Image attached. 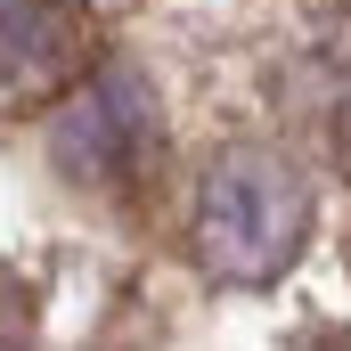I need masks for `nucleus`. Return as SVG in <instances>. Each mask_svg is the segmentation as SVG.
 <instances>
[{
    "instance_id": "f257e3e1",
    "label": "nucleus",
    "mask_w": 351,
    "mask_h": 351,
    "mask_svg": "<svg viewBox=\"0 0 351 351\" xmlns=\"http://www.w3.org/2000/svg\"><path fill=\"white\" fill-rule=\"evenodd\" d=\"M311 237V180L278 147H229L213 156L188 204V245L196 262L229 286H269Z\"/></svg>"
},
{
    "instance_id": "f03ea898",
    "label": "nucleus",
    "mask_w": 351,
    "mask_h": 351,
    "mask_svg": "<svg viewBox=\"0 0 351 351\" xmlns=\"http://www.w3.org/2000/svg\"><path fill=\"white\" fill-rule=\"evenodd\" d=\"M58 164L82 188H131L156 164V98L139 74H98L58 123Z\"/></svg>"
},
{
    "instance_id": "7ed1b4c3",
    "label": "nucleus",
    "mask_w": 351,
    "mask_h": 351,
    "mask_svg": "<svg viewBox=\"0 0 351 351\" xmlns=\"http://www.w3.org/2000/svg\"><path fill=\"white\" fill-rule=\"evenodd\" d=\"M90 49V0H0V90H49Z\"/></svg>"
}]
</instances>
